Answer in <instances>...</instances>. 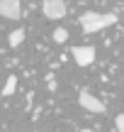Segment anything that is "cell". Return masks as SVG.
Returning a JSON list of instances; mask_svg holds the SVG:
<instances>
[{"instance_id": "52a82bcc", "label": "cell", "mask_w": 124, "mask_h": 132, "mask_svg": "<svg viewBox=\"0 0 124 132\" xmlns=\"http://www.w3.org/2000/svg\"><path fill=\"white\" fill-rule=\"evenodd\" d=\"M15 88H17V76H7V81H5V86H3V95L7 98V95H12L15 93Z\"/></svg>"}, {"instance_id": "9c48e42d", "label": "cell", "mask_w": 124, "mask_h": 132, "mask_svg": "<svg viewBox=\"0 0 124 132\" xmlns=\"http://www.w3.org/2000/svg\"><path fill=\"white\" fill-rule=\"evenodd\" d=\"M115 125H117V132H124V113H119L115 118Z\"/></svg>"}, {"instance_id": "ba28073f", "label": "cell", "mask_w": 124, "mask_h": 132, "mask_svg": "<svg viewBox=\"0 0 124 132\" xmlns=\"http://www.w3.org/2000/svg\"><path fill=\"white\" fill-rule=\"evenodd\" d=\"M68 39V32L63 27H58V29H54V42H58V44H63Z\"/></svg>"}, {"instance_id": "7a4b0ae2", "label": "cell", "mask_w": 124, "mask_h": 132, "mask_svg": "<svg viewBox=\"0 0 124 132\" xmlns=\"http://www.w3.org/2000/svg\"><path fill=\"white\" fill-rule=\"evenodd\" d=\"M42 12H44V17H49V20H63L66 12H68L66 0H44L42 3Z\"/></svg>"}, {"instance_id": "6da1fadb", "label": "cell", "mask_w": 124, "mask_h": 132, "mask_svg": "<svg viewBox=\"0 0 124 132\" xmlns=\"http://www.w3.org/2000/svg\"><path fill=\"white\" fill-rule=\"evenodd\" d=\"M78 24H80V29L85 34H95V32H102L105 27L117 24V15L115 12H92V10H88V12H83L78 17Z\"/></svg>"}, {"instance_id": "277c9868", "label": "cell", "mask_w": 124, "mask_h": 132, "mask_svg": "<svg viewBox=\"0 0 124 132\" xmlns=\"http://www.w3.org/2000/svg\"><path fill=\"white\" fill-rule=\"evenodd\" d=\"M0 17L19 20L22 17V3L19 0H0Z\"/></svg>"}, {"instance_id": "30bf717a", "label": "cell", "mask_w": 124, "mask_h": 132, "mask_svg": "<svg viewBox=\"0 0 124 132\" xmlns=\"http://www.w3.org/2000/svg\"><path fill=\"white\" fill-rule=\"evenodd\" d=\"M80 132H92V130H80Z\"/></svg>"}, {"instance_id": "8992f818", "label": "cell", "mask_w": 124, "mask_h": 132, "mask_svg": "<svg viewBox=\"0 0 124 132\" xmlns=\"http://www.w3.org/2000/svg\"><path fill=\"white\" fill-rule=\"evenodd\" d=\"M7 42H10V47H19V44L24 42V29H22V27L12 29V32H10V37H7Z\"/></svg>"}, {"instance_id": "3957f363", "label": "cell", "mask_w": 124, "mask_h": 132, "mask_svg": "<svg viewBox=\"0 0 124 132\" xmlns=\"http://www.w3.org/2000/svg\"><path fill=\"white\" fill-rule=\"evenodd\" d=\"M78 103H80V108L88 110V113H95V115H102V113H105V103L97 100L95 95L88 93V90H83V93L78 95Z\"/></svg>"}, {"instance_id": "5b68a950", "label": "cell", "mask_w": 124, "mask_h": 132, "mask_svg": "<svg viewBox=\"0 0 124 132\" xmlns=\"http://www.w3.org/2000/svg\"><path fill=\"white\" fill-rule=\"evenodd\" d=\"M73 59H76L78 66H90L95 61V49L92 47H73Z\"/></svg>"}]
</instances>
